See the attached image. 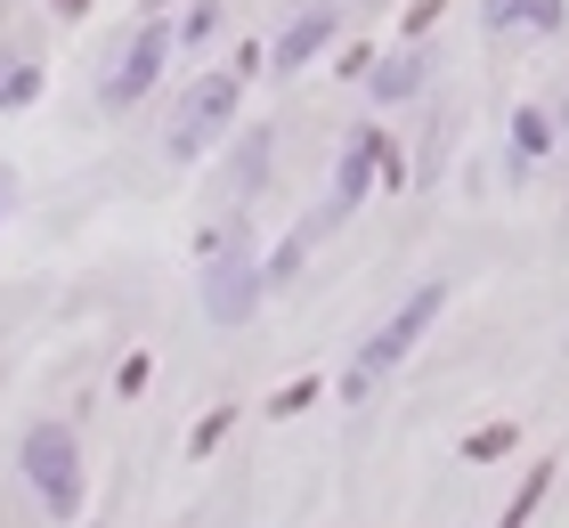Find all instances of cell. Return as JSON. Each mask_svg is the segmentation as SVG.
<instances>
[{"label": "cell", "instance_id": "5", "mask_svg": "<svg viewBox=\"0 0 569 528\" xmlns=\"http://www.w3.org/2000/svg\"><path fill=\"white\" fill-rule=\"evenodd\" d=\"M261 260H252L244 245H228V252H203V317L212 326H244L252 301H261Z\"/></svg>", "mask_w": 569, "mask_h": 528}, {"label": "cell", "instance_id": "4", "mask_svg": "<svg viewBox=\"0 0 569 528\" xmlns=\"http://www.w3.org/2000/svg\"><path fill=\"white\" fill-rule=\"evenodd\" d=\"M163 58H171V24H163V17H147L139 33L114 49V66H107V82H98V98H107L114 114H122V106H139L154 82H163Z\"/></svg>", "mask_w": 569, "mask_h": 528}, {"label": "cell", "instance_id": "13", "mask_svg": "<svg viewBox=\"0 0 569 528\" xmlns=\"http://www.w3.org/2000/svg\"><path fill=\"white\" fill-rule=\"evenodd\" d=\"M505 447H512V422H497V431H480L472 447H463V456H472V464H488V456H505Z\"/></svg>", "mask_w": 569, "mask_h": 528}, {"label": "cell", "instance_id": "8", "mask_svg": "<svg viewBox=\"0 0 569 528\" xmlns=\"http://www.w3.org/2000/svg\"><path fill=\"white\" fill-rule=\"evenodd\" d=\"M561 0H480V24L488 33H512V24H529V33H561Z\"/></svg>", "mask_w": 569, "mask_h": 528}, {"label": "cell", "instance_id": "12", "mask_svg": "<svg viewBox=\"0 0 569 528\" xmlns=\"http://www.w3.org/2000/svg\"><path fill=\"white\" fill-rule=\"evenodd\" d=\"M33 90H41V73H33V66L0 73V106H33Z\"/></svg>", "mask_w": 569, "mask_h": 528}, {"label": "cell", "instance_id": "14", "mask_svg": "<svg viewBox=\"0 0 569 528\" xmlns=\"http://www.w3.org/2000/svg\"><path fill=\"white\" fill-rule=\"evenodd\" d=\"M0 196H9V188H0Z\"/></svg>", "mask_w": 569, "mask_h": 528}, {"label": "cell", "instance_id": "2", "mask_svg": "<svg viewBox=\"0 0 569 528\" xmlns=\"http://www.w3.org/2000/svg\"><path fill=\"white\" fill-rule=\"evenodd\" d=\"M17 464H24V480H33L49 520H82V439H73L66 422H33L24 447H17Z\"/></svg>", "mask_w": 569, "mask_h": 528}, {"label": "cell", "instance_id": "6", "mask_svg": "<svg viewBox=\"0 0 569 528\" xmlns=\"http://www.w3.org/2000/svg\"><path fill=\"white\" fill-rule=\"evenodd\" d=\"M382 171V130H350V147H342V171H333V196H326V220L318 228H333V220H350L358 203H367V179Z\"/></svg>", "mask_w": 569, "mask_h": 528}, {"label": "cell", "instance_id": "10", "mask_svg": "<svg viewBox=\"0 0 569 528\" xmlns=\"http://www.w3.org/2000/svg\"><path fill=\"white\" fill-rule=\"evenodd\" d=\"M546 155H553V122L537 106H521L512 114V163H546Z\"/></svg>", "mask_w": 569, "mask_h": 528}, {"label": "cell", "instance_id": "3", "mask_svg": "<svg viewBox=\"0 0 569 528\" xmlns=\"http://www.w3.org/2000/svg\"><path fill=\"white\" fill-rule=\"evenodd\" d=\"M237 98H244V73H203V82L171 106V139H163V147L179 155V163H196V155L212 147L228 122H237Z\"/></svg>", "mask_w": 569, "mask_h": 528}, {"label": "cell", "instance_id": "11", "mask_svg": "<svg viewBox=\"0 0 569 528\" xmlns=\"http://www.w3.org/2000/svg\"><path fill=\"white\" fill-rule=\"evenodd\" d=\"M212 33H220V0H196V9H188V24H179V41H188V49H203Z\"/></svg>", "mask_w": 569, "mask_h": 528}, {"label": "cell", "instance_id": "1", "mask_svg": "<svg viewBox=\"0 0 569 528\" xmlns=\"http://www.w3.org/2000/svg\"><path fill=\"white\" fill-rule=\"evenodd\" d=\"M439 309H448V285H416V293H407V301H399V309H391V317H382V326L367 333V350H358V366L342 375V399H350V407H367L375 390L391 382L407 358H416V341H423V326H431Z\"/></svg>", "mask_w": 569, "mask_h": 528}, {"label": "cell", "instance_id": "7", "mask_svg": "<svg viewBox=\"0 0 569 528\" xmlns=\"http://www.w3.org/2000/svg\"><path fill=\"white\" fill-rule=\"evenodd\" d=\"M333 24H342V9H333V0L301 9V17L277 33V49H269V73H301V66H309V58H318V49L333 41Z\"/></svg>", "mask_w": 569, "mask_h": 528}, {"label": "cell", "instance_id": "9", "mask_svg": "<svg viewBox=\"0 0 569 528\" xmlns=\"http://www.w3.org/2000/svg\"><path fill=\"white\" fill-rule=\"evenodd\" d=\"M367 90H375L382 106H399V98H416V90H423V58H416V49H399V58H382V66L367 73Z\"/></svg>", "mask_w": 569, "mask_h": 528}]
</instances>
